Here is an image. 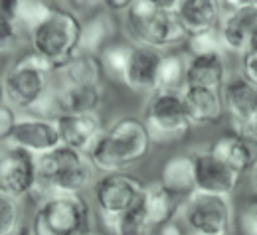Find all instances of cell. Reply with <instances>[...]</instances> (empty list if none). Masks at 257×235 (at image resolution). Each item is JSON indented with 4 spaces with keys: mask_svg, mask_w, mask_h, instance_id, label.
<instances>
[{
    "mask_svg": "<svg viewBox=\"0 0 257 235\" xmlns=\"http://www.w3.org/2000/svg\"><path fill=\"white\" fill-rule=\"evenodd\" d=\"M155 142L139 115H121L111 121L97 138L87 158L99 174L128 170L143 162Z\"/></svg>",
    "mask_w": 257,
    "mask_h": 235,
    "instance_id": "1",
    "label": "cell"
},
{
    "mask_svg": "<svg viewBox=\"0 0 257 235\" xmlns=\"http://www.w3.org/2000/svg\"><path fill=\"white\" fill-rule=\"evenodd\" d=\"M36 186L28 198L38 205L56 194H83L91 186L95 170L87 154L60 144L54 150L36 156Z\"/></svg>",
    "mask_w": 257,
    "mask_h": 235,
    "instance_id": "2",
    "label": "cell"
},
{
    "mask_svg": "<svg viewBox=\"0 0 257 235\" xmlns=\"http://www.w3.org/2000/svg\"><path fill=\"white\" fill-rule=\"evenodd\" d=\"M81 22L79 14L56 4L52 12L26 34L30 52L40 56L54 71L62 69L79 52Z\"/></svg>",
    "mask_w": 257,
    "mask_h": 235,
    "instance_id": "3",
    "label": "cell"
},
{
    "mask_svg": "<svg viewBox=\"0 0 257 235\" xmlns=\"http://www.w3.org/2000/svg\"><path fill=\"white\" fill-rule=\"evenodd\" d=\"M56 81V71L40 56L28 52L16 58L0 77L4 101L18 113H32Z\"/></svg>",
    "mask_w": 257,
    "mask_h": 235,
    "instance_id": "4",
    "label": "cell"
},
{
    "mask_svg": "<svg viewBox=\"0 0 257 235\" xmlns=\"http://www.w3.org/2000/svg\"><path fill=\"white\" fill-rule=\"evenodd\" d=\"M123 18L127 38L135 46H145L157 52H172L174 48L184 46L188 38L174 12L155 8L145 0H137Z\"/></svg>",
    "mask_w": 257,
    "mask_h": 235,
    "instance_id": "5",
    "label": "cell"
},
{
    "mask_svg": "<svg viewBox=\"0 0 257 235\" xmlns=\"http://www.w3.org/2000/svg\"><path fill=\"white\" fill-rule=\"evenodd\" d=\"M32 235H89L93 227L91 203L83 194H56L36 205Z\"/></svg>",
    "mask_w": 257,
    "mask_h": 235,
    "instance_id": "6",
    "label": "cell"
},
{
    "mask_svg": "<svg viewBox=\"0 0 257 235\" xmlns=\"http://www.w3.org/2000/svg\"><path fill=\"white\" fill-rule=\"evenodd\" d=\"M147 131L155 144H174L192 131L180 91H155L147 97L143 115Z\"/></svg>",
    "mask_w": 257,
    "mask_h": 235,
    "instance_id": "7",
    "label": "cell"
},
{
    "mask_svg": "<svg viewBox=\"0 0 257 235\" xmlns=\"http://www.w3.org/2000/svg\"><path fill=\"white\" fill-rule=\"evenodd\" d=\"M176 219L188 233L198 235H231L235 211L229 198L192 192L180 201Z\"/></svg>",
    "mask_w": 257,
    "mask_h": 235,
    "instance_id": "8",
    "label": "cell"
},
{
    "mask_svg": "<svg viewBox=\"0 0 257 235\" xmlns=\"http://www.w3.org/2000/svg\"><path fill=\"white\" fill-rule=\"evenodd\" d=\"M143 188V178L127 170L99 174V178L93 182V205L105 229L137 203Z\"/></svg>",
    "mask_w": 257,
    "mask_h": 235,
    "instance_id": "9",
    "label": "cell"
},
{
    "mask_svg": "<svg viewBox=\"0 0 257 235\" xmlns=\"http://www.w3.org/2000/svg\"><path fill=\"white\" fill-rule=\"evenodd\" d=\"M194 160V192L231 198L239 188L241 174L227 166L210 148L192 152Z\"/></svg>",
    "mask_w": 257,
    "mask_h": 235,
    "instance_id": "10",
    "label": "cell"
},
{
    "mask_svg": "<svg viewBox=\"0 0 257 235\" xmlns=\"http://www.w3.org/2000/svg\"><path fill=\"white\" fill-rule=\"evenodd\" d=\"M60 144H62V138H60L56 119L20 113L12 129V134L4 146H16L30 152L32 156H42Z\"/></svg>",
    "mask_w": 257,
    "mask_h": 235,
    "instance_id": "11",
    "label": "cell"
},
{
    "mask_svg": "<svg viewBox=\"0 0 257 235\" xmlns=\"http://www.w3.org/2000/svg\"><path fill=\"white\" fill-rule=\"evenodd\" d=\"M224 113L229 119V127L235 133L253 134L257 119V87L245 81L241 75L227 77L222 87Z\"/></svg>",
    "mask_w": 257,
    "mask_h": 235,
    "instance_id": "12",
    "label": "cell"
},
{
    "mask_svg": "<svg viewBox=\"0 0 257 235\" xmlns=\"http://www.w3.org/2000/svg\"><path fill=\"white\" fill-rule=\"evenodd\" d=\"M36 178V156L16 146L0 150V192L24 200L34 190Z\"/></svg>",
    "mask_w": 257,
    "mask_h": 235,
    "instance_id": "13",
    "label": "cell"
},
{
    "mask_svg": "<svg viewBox=\"0 0 257 235\" xmlns=\"http://www.w3.org/2000/svg\"><path fill=\"white\" fill-rule=\"evenodd\" d=\"M257 32V2L224 10L222 20L218 24L220 42L225 54L241 56L249 50L251 38Z\"/></svg>",
    "mask_w": 257,
    "mask_h": 235,
    "instance_id": "14",
    "label": "cell"
},
{
    "mask_svg": "<svg viewBox=\"0 0 257 235\" xmlns=\"http://www.w3.org/2000/svg\"><path fill=\"white\" fill-rule=\"evenodd\" d=\"M161 58L162 52L133 44L119 83H123L128 91H133L137 95L155 93L157 91V75H159Z\"/></svg>",
    "mask_w": 257,
    "mask_h": 235,
    "instance_id": "15",
    "label": "cell"
},
{
    "mask_svg": "<svg viewBox=\"0 0 257 235\" xmlns=\"http://www.w3.org/2000/svg\"><path fill=\"white\" fill-rule=\"evenodd\" d=\"M58 131L62 144L89 154L97 138L101 136L105 123L101 119V113H79V115H58L56 117Z\"/></svg>",
    "mask_w": 257,
    "mask_h": 235,
    "instance_id": "16",
    "label": "cell"
},
{
    "mask_svg": "<svg viewBox=\"0 0 257 235\" xmlns=\"http://www.w3.org/2000/svg\"><path fill=\"white\" fill-rule=\"evenodd\" d=\"M208 148L241 176L251 174L257 166V140L253 134L227 131L220 134Z\"/></svg>",
    "mask_w": 257,
    "mask_h": 235,
    "instance_id": "17",
    "label": "cell"
},
{
    "mask_svg": "<svg viewBox=\"0 0 257 235\" xmlns=\"http://www.w3.org/2000/svg\"><path fill=\"white\" fill-rule=\"evenodd\" d=\"M54 101L58 115L99 113L105 101V87L54 81Z\"/></svg>",
    "mask_w": 257,
    "mask_h": 235,
    "instance_id": "18",
    "label": "cell"
},
{
    "mask_svg": "<svg viewBox=\"0 0 257 235\" xmlns=\"http://www.w3.org/2000/svg\"><path fill=\"white\" fill-rule=\"evenodd\" d=\"M180 95L192 129L214 127L224 119V101L220 91L202 89V87H182Z\"/></svg>",
    "mask_w": 257,
    "mask_h": 235,
    "instance_id": "19",
    "label": "cell"
},
{
    "mask_svg": "<svg viewBox=\"0 0 257 235\" xmlns=\"http://www.w3.org/2000/svg\"><path fill=\"white\" fill-rule=\"evenodd\" d=\"M225 79H227L225 54L186 56L184 87H202V89L222 91Z\"/></svg>",
    "mask_w": 257,
    "mask_h": 235,
    "instance_id": "20",
    "label": "cell"
},
{
    "mask_svg": "<svg viewBox=\"0 0 257 235\" xmlns=\"http://www.w3.org/2000/svg\"><path fill=\"white\" fill-rule=\"evenodd\" d=\"M174 14L186 36H192L218 28L224 4L222 0H180Z\"/></svg>",
    "mask_w": 257,
    "mask_h": 235,
    "instance_id": "21",
    "label": "cell"
},
{
    "mask_svg": "<svg viewBox=\"0 0 257 235\" xmlns=\"http://www.w3.org/2000/svg\"><path fill=\"white\" fill-rule=\"evenodd\" d=\"M162 188L176 200H184L194 192V160L192 152H180L168 156L161 166L159 180Z\"/></svg>",
    "mask_w": 257,
    "mask_h": 235,
    "instance_id": "22",
    "label": "cell"
},
{
    "mask_svg": "<svg viewBox=\"0 0 257 235\" xmlns=\"http://www.w3.org/2000/svg\"><path fill=\"white\" fill-rule=\"evenodd\" d=\"M117 36V18L115 14L107 10H99L91 18L81 22V40H79V52L95 54L109 46Z\"/></svg>",
    "mask_w": 257,
    "mask_h": 235,
    "instance_id": "23",
    "label": "cell"
},
{
    "mask_svg": "<svg viewBox=\"0 0 257 235\" xmlns=\"http://www.w3.org/2000/svg\"><path fill=\"white\" fill-rule=\"evenodd\" d=\"M139 203L143 205V209L149 215V219L153 221V225L159 229L161 225L176 217L180 200H176L170 192H166L159 182H151V184H145Z\"/></svg>",
    "mask_w": 257,
    "mask_h": 235,
    "instance_id": "24",
    "label": "cell"
},
{
    "mask_svg": "<svg viewBox=\"0 0 257 235\" xmlns=\"http://www.w3.org/2000/svg\"><path fill=\"white\" fill-rule=\"evenodd\" d=\"M60 81L77 85H105V73L99 62V56L77 52L62 69L56 71Z\"/></svg>",
    "mask_w": 257,
    "mask_h": 235,
    "instance_id": "25",
    "label": "cell"
},
{
    "mask_svg": "<svg viewBox=\"0 0 257 235\" xmlns=\"http://www.w3.org/2000/svg\"><path fill=\"white\" fill-rule=\"evenodd\" d=\"M186 73V56L176 52H162L159 75H157V91H180L184 87Z\"/></svg>",
    "mask_w": 257,
    "mask_h": 235,
    "instance_id": "26",
    "label": "cell"
},
{
    "mask_svg": "<svg viewBox=\"0 0 257 235\" xmlns=\"http://www.w3.org/2000/svg\"><path fill=\"white\" fill-rule=\"evenodd\" d=\"M155 231H157V227L153 225V221L145 213L139 200L131 209H127L123 215H119L107 227L109 235H153Z\"/></svg>",
    "mask_w": 257,
    "mask_h": 235,
    "instance_id": "27",
    "label": "cell"
},
{
    "mask_svg": "<svg viewBox=\"0 0 257 235\" xmlns=\"http://www.w3.org/2000/svg\"><path fill=\"white\" fill-rule=\"evenodd\" d=\"M131 42H111L109 46H105L101 52H99V62L103 67V73H105V79H113V81H119L121 79V73H123V67L127 64L128 52H131Z\"/></svg>",
    "mask_w": 257,
    "mask_h": 235,
    "instance_id": "28",
    "label": "cell"
},
{
    "mask_svg": "<svg viewBox=\"0 0 257 235\" xmlns=\"http://www.w3.org/2000/svg\"><path fill=\"white\" fill-rule=\"evenodd\" d=\"M56 6V0H22L16 22L28 34L36 24H40Z\"/></svg>",
    "mask_w": 257,
    "mask_h": 235,
    "instance_id": "29",
    "label": "cell"
},
{
    "mask_svg": "<svg viewBox=\"0 0 257 235\" xmlns=\"http://www.w3.org/2000/svg\"><path fill=\"white\" fill-rule=\"evenodd\" d=\"M28 42L26 32L16 20L0 18V56H14L18 54L24 44Z\"/></svg>",
    "mask_w": 257,
    "mask_h": 235,
    "instance_id": "30",
    "label": "cell"
},
{
    "mask_svg": "<svg viewBox=\"0 0 257 235\" xmlns=\"http://www.w3.org/2000/svg\"><path fill=\"white\" fill-rule=\"evenodd\" d=\"M186 56H202V54H225L220 42L218 28L208 30V32L192 34L184 42Z\"/></svg>",
    "mask_w": 257,
    "mask_h": 235,
    "instance_id": "31",
    "label": "cell"
},
{
    "mask_svg": "<svg viewBox=\"0 0 257 235\" xmlns=\"http://www.w3.org/2000/svg\"><path fill=\"white\" fill-rule=\"evenodd\" d=\"M22 200L0 192V235L8 233L22 223Z\"/></svg>",
    "mask_w": 257,
    "mask_h": 235,
    "instance_id": "32",
    "label": "cell"
},
{
    "mask_svg": "<svg viewBox=\"0 0 257 235\" xmlns=\"http://www.w3.org/2000/svg\"><path fill=\"white\" fill-rule=\"evenodd\" d=\"M239 225L245 235H257V194L243 203L239 211Z\"/></svg>",
    "mask_w": 257,
    "mask_h": 235,
    "instance_id": "33",
    "label": "cell"
},
{
    "mask_svg": "<svg viewBox=\"0 0 257 235\" xmlns=\"http://www.w3.org/2000/svg\"><path fill=\"white\" fill-rule=\"evenodd\" d=\"M18 115L20 113L16 109H12L6 101L0 103V146H4L8 142V138L12 134V129H14L16 121H18Z\"/></svg>",
    "mask_w": 257,
    "mask_h": 235,
    "instance_id": "34",
    "label": "cell"
},
{
    "mask_svg": "<svg viewBox=\"0 0 257 235\" xmlns=\"http://www.w3.org/2000/svg\"><path fill=\"white\" fill-rule=\"evenodd\" d=\"M239 75L257 87V52L247 50L239 56Z\"/></svg>",
    "mask_w": 257,
    "mask_h": 235,
    "instance_id": "35",
    "label": "cell"
},
{
    "mask_svg": "<svg viewBox=\"0 0 257 235\" xmlns=\"http://www.w3.org/2000/svg\"><path fill=\"white\" fill-rule=\"evenodd\" d=\"M137 0H99V6L111 14H125Z\"/></svg>",
    "mask_w": 257,
    "mask_h": 235,
    "instance_id": "36",
    "label": "cell"
},
{
    "mask_svg": "<svg viewBox=\"0 0 257 235\" xmlns=\"http://www.w3.org/2000/svg\"><path fill=\"white\" fill-rule=\"evenodd\" d=\"M22 0H0V18L4 20H16Z\"/></svg>",
    "mask_w": 257,
    "mask_h": 235,
    "instance_id": "37",
    "label": "cell"
},
{
    "mask_svg": "<svg viewBox=\"0 0 257 235\" xmlns=\"http://www.w3.org/2000/svg\"><path fill=\"white\" fill-rule=\"evenodd\" d=\"M153 235H188V231H186V229H184V225L174 217V219H170L168 223L161 225V227H159Z\"/></svg>",
    "mask_w": 257,
    "mask_h": 235,
    "instance_id": "38",
    "label": "cell"
},
{
    "mask_svg": "<svg viewBox=\"0 0 257 235\" xmlns=\"http://www.w3.org/2000/svg\"><path fill=\"white\" fill-rule=\"evenodd\" d=\"M60 2L67 4L65 8L73 10L75 14H81V12H85V10H91V8H97V6H99V0H60Z\"/></svg>",
    "mask_w": 257,
    "mask_h": 235,
    "instance_id": "39",
    "label": "cell"
},
{
    "mask_svg": "<svg viewBox=\"0 0 257 235\" xmlns=\"http://www.w3.org/2000/svg\"><path fill=\"white\" fill-rule=\"evenodd\" d=\"M145 2H149L155 8L166 10V12H174L178 8V4H180V0H145Z\"/></svg>",
    "mask_w": 257,
    "mask_h": 235,
    "instance_id": "40",
    "label": "cell"
},
{
    "mask_svg": "<svg viewBox=\"0 0 257 235\" xmlns=\"http://www.w3.org/2000/svg\"><path fill=\"white\" fill-rule=\"evenodd\" d=\"M251 2H257V0H222L224 10H233V8H239V6L251 4Z\"/></svg>",
    "mask_w": 257,
    "mask_h": 235,
    "instance_id": "41",
    "label": "cell"
},
{
    "mask_svg": "<svg viewBox=\"0 0 257 235\" xmlns=\"http://www.w3.org/2000/svg\"><path fill=\"white\" fill-rule=\"evenodd\" d=\"M4 235H32V231H30V225L28 223H20V225H16L14 229H10L8 233Z\"/></svg>",
    "mask_w": 257,
    "mask_h": 235,
    "instance_id": "42",
    "label": "cell"
},
{
    "mask_svg": "<svg viewBox=\"0 0 257 235\" xmlns=\"http://www.w3.org/2000/svg\"><path fill=\"white\" fill-rule=\"evenodd\" d=\"M251 180H253V188H255V192H257V166L251 170Z\"/></svg>",
    "mask_w": 257,
    "mask_h": 235,
    "instance_id": "43",
    "label": "cell"
},
{
    "mask_svg": "<svg viewBox=\"0 0 257 235\" xmlns=\"http://www.w3.org/2000/svg\"><path fill=\"white\" fill-rule=\"evenodd\" d=\"M249 50H255V52H257V32H255V36L251 38V44H249Z\"/></svg>",
    "mask_w": 257,
    "mask_h": 235,
    "instance_id": "44",
    "label": "cell"
},
{
    "mask_svg": "<svg viewBox=\"0 0 257 235\" xmlns=\"http://www.w3.org/2000/svg\"><path fill=\"white\" fill-rule=\"evenodd\" d=\"M0 103H4V91H2V83H0Z\"/></svg>",
    "mask_w": 257,
    "mask_h": 235,
    "instance_id": "45",
    "label": "cell"
},
{
    "mask_svg": "<svg viewBox=\"0 0 257 235\" xmlns=\"http://www.w3.org/2000/svg\"><path fill=\"white\" fill-rule=\"evenodd\" d=\"M253 136H255V140H257V119H255V123H253Z\"/></svg>",
    "mask_w": 257,
    "mask_h": 235,
    "instance_id": "46",
    "label": "cell"
},
{
    "mask_svg": "<svg viewBox=\"0 0 257 235\" xmlns=\"http://www.w3.org/2000/svg\"><path fill=\"white\" fill-rule=\"evenodd\" d=\"M188 235H198V233H188Z\"/></svg>",
    "mask_w": 257,
    "mask_h": 235,
    "instance_id": "47",
    "label": "cell"
},
{
    "mask_svg": "<svg viewBox=\"0 0 257 235\" xmlns=\"http://www.w3.org/2000/svg\"><path fill=\"white\" fill-rule=\"evenodd\" d=\"M89 235H91V233H89Z\"/></svg>",
    "mask_w": 257,
    "mask_h": 235,
    "instance_id": "48",
    "label": "cell"
}]
</instances>
